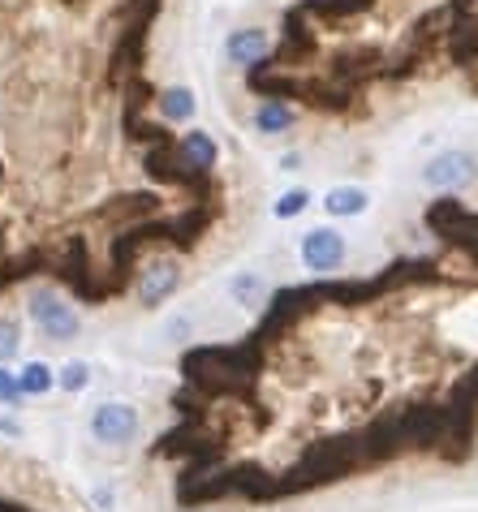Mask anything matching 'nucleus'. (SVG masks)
Here are the masks:
<instances>
[{
	"instance_id": "f257e3e1",
	"label": "nucleus",
	"mask_w": 478,
	"mask_h": 512,
	"mask_svg": "<svg viewBox=\"0 0 478 512\" xmlns=\"http://www.w3.org/2000/svg\"><path fill=\"white\" fill-rule=\"evenodd\" d=\"M26 315H31V323L48 340H56V345H65V340H74L82 332L78 310L69 306L56 289H31V293H26Z\"/></svg>"
},
{
	"instance_id": "f03ea898",
	"label": "nucleus",
	"mask_w": 478,
	"mask_h": 512,
	"mask_svg": "<svg viewBox=\"0 0 478 512\" xmlns=\"http://www.w3.org/2000/svg\"><path fill=\"white\" fill-rule=\"evenodd\" d=\"M478 177V160L470 151H440L423 164V186L435 194H457Z\"/></svg>"
},
{
	"instance_id": "7ed1b4c3",
	"label": "nucleus",
	"mask_w": 478,
	"mask_h": 512,
	"mask_svg": "<svg viewBox=\"0 0 478 512\" xmlns=\"http://www.w3.org/2000/svg\"><path fill=\"white\" fill-rule=\"evenodd\" d=\"M345 237L332 229V224H319V229L311 233H302V246H298V259L306 272H315V276H332V272H341V263H345Z\"/></svg>"
},
{
	"instance_id": "20e7f679",
	"label": "nucleus",
	"mask_w": 478,
	"mask_h": 512,
	"mask_svg": "<svg viewBox=\"0 0 478 512\" xmlns=\"http://www.w3.org/2000/svg\"><path fill=\"white\" fill-rule=\"evenodd\" d=\"M91 435L100 439V444H108V448L130 444V439L138 435V409L125 405V401H104L91 414Z\"/></svg>"
},
{
	"instance_id": "39448f33",
	"label": "nucleus",
	"mask_w": 478,
	"mask_h": 512,
	"mask_svg": "<svg viewBox=\"0 0 478 512\" xmlns=\"http://www.w3.org/2000/svg\"><path fill=\"white\" fill-rule=\"evenodd\" d=\"M267 52H272V35H267L263 26H237V31H229V39H224V61L237 69H255Z\"/></svg>"
},
{
	"instance_id": "423d86ee",
	"label": "nucleus",
	"mask_w": 478,
	"mask_h": 512,
	"mask_svg": "<svg viewBox=\"0 0 478 512\" xmlns=\"http://www.w3.org/2000/svg\"><path fill=\"white\" fill-rule=\"evenodd\" d=\"M177 289H181V267H177L173 259H160V263L147 267L143 280H138V306L156 310V306H164Z\"/></svg>"
},
{
	"instance_id": "0eeeda50",
	"label": "nucleus",
	"mask_w": 478,
	"mask_h": 512,
	"mask_svg": "<svg viewBox=\"0 0 478 512\" xmlns=\"http://www.w3.org/2000/svg\"><path fill=\"white\" fill-rule=\"evenodd\" d=\"M323 211H328L332 220H354V216H367L371 207V194L362 186H332L328 194H323Z\"/></svg>"
},
{
	"instance_id": "6e6552de",
	"label": "nucleus",
	"mask_w": 478,
	"mask_h": 512,
	"mask_svg": "<svg viewBox=\"0 0 478 512\" xmlns=\"http://www.w3.org/2000/svg\"><path fill=\"white\" fill-rule=\"evenodd\" d=\"M293 125H298V112H293L285 99H263V104L255 108V130L263 134V138H276V134H289Z\"/></svg>"
},
{
	"instance_id": "1a4fd4ad",
	"label": "nucleus",
	"mask_w": 478,
	"mask_h": 512,
	"mask_svg": "<svg viewBox=\"0 0 478 512\" xmlns=\"http://www.w3.org/2000/svg\"><path fill=\"white\" fill-rule=\"evenodd\" d=\"M181 160H186V168H199V173H207V168H216L220 160V147H216V138L207 134V130H190V134H181Z\"/></svg>"
},
{
	"instance_id": "9d476101",
	"label": "nucleus",
	"mask_w": 478,
	"mask_h": 512,
	"mask_svg": "<svg viewBox=\"0 0 478 512\" xmlns=\"http://www.w3.org/2000/svg\"><path fill=\"white\" fill-rule=\"evenodd\" d=\"M156 104H160V117L173 125H186V121H194V112H199V99H194L190 87H164Z\"/></svg>"
},
{
	"instance_id": "9b49d317",
	"label": "nucleus",
	"mask_w": 478,
	"mask_h": 512,
	"mask_svg": "<svg viewBox=\"0 0 478 512\" xmlns=\"http://www.w3.org/2000/svg\"><path fill=\"white\" fill-rule=\"evenodd\" d=\"M267 280L259 276V272H237L233 280H229V297L237 306H246V310H259L263 302H267Z\"/></svg>"
},
{
	"instance_id": "f8f14e48",
	"label": "nucleus",
	"mask_w": 478,
	"mask_h": 512,
	"mask_svg": "<svg viewBox=\"0 0 478 512\" xmlns=\"http://www.w3.org/2000/svg\"><path fill=\"white\" fill-rule=\"evenodd\" d=\"M18 383H22V396H48L56 383V371L48 362H26L18 371Z\"/></svg>"
},
{
	"instance_id": "ddd939ff",
	"label": "nucleus",
	"mask_w": 478,
	"mask_h": 512,
	"mask_svg": "<svg viewBox=\"0 0 478 512\" xmlns=\"http://www.w3.org/2000/svg\"><path fill=\"white\" fill-rule=\"evenodd\" d=\"M87 383H91V366L82 362V358H69L61 371H56V388L69 392V396H78L82 388H87Z\"/></svg>"
},
{
	"instance_id": "4468645a",
	"label": "nucleus",
	"mask_w": 478,
	"mask_h": 512,
	"mask_svg": "<svg viewBox=\"0 0 478 512\" xmlns=\"http://www.w3.org/2000/svg\"><path fill=\"white\" fill-rule=\"evenodd\" d=\"M306 207H311V190L298 186V190H285V194L276 198V203H272V216H276V220H298Z\"/></svg>"
},
{
	"instance_id": "2eb2a0df",
	"label": "nucleus",
	"mask_w": 478,
	"mask_h": 512,
	"mask_svg": "<svg viewBox=\"0 0 478 512\" xmlns=\"http://www.w3.org/2000/svg\"><path fill=\"white\" fill-rule=\"evenodd\" d=\"M22 349V327L13 319H0V366H9Z\"/></svg>"
},
{
	"instance_id": "dca6fc26",
	"label": "nucleus",
	"mask_w": 478,
	"mask_h": 512,
	"mask_svg": "<svg viewBox=\"0 0 478 512\" xmlns=\"http://www.w3.org/2000/svg\"><path fill=\"white\" fill-rule=\"evenodd\" d=\"M22 401V383H18V371L0 366V405H18Z\"/></svg>"
},
{
	"instance_id": "f3484780",
	"label": "nucleus",
	"mask_w": 478,
	"mask_h": 512,
	"mask_svg": "<svg viewBox=\"0 0 478 512\" xmlns=\"http://www.w3.org/2000/svg\"><path fill=\"white\" fill-rule=\"evenodd\" d=\"M302 168V151H285L280 155V173H298Z\"/></svg>"
},
{
	"instance_id": "a211bd4d",
	"label": "nucleus",
	"mask_w": 478,
	"mask_h": 512,
	"mask_svg": "<svg viewBox=\"0 0 478 512\" xmlns=\"http://www.w3.org/2000/svg\"><path fill=\"white\" fill-rule=\"evenodd\" d=\"M0 435L18 439V435H22V422H13V418H5V414H0Z\"/></svg>"
}]
</instances>
